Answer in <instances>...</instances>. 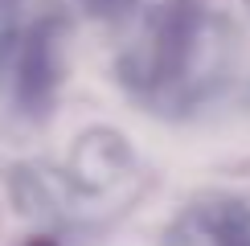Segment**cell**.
<instances>
[{
	"instance_id": "obj_2",
	"label": "cell",
	"mask_w": 250,
	"mask_h": 246,
	"mask_svg": "<svg viewBox=\"0 0 250 246\" xmlns=\"http://www.w3.org/2000/svg\"><path fill=\"white\" fill-rule=\"evenodd\" d=\"M95 13H103V17H115V13H123V8L131 4V0H86Z\"/></svg>"
},
{
	"instance_id": "obj_1",
	"label": "cell",
	"mask_w": 250,
	"mask_h": 246,
	"mask_svg": "<svg viewBox=\"0 0 250 246\" xmlns=\"http://www.w3.org/2000/svg\"><path fill=\"white\" fill-rule=\"evenodd\" d=\"M0 74L17 90L21 102H41L54 90V49H49L45 29H29L21 37H8Z\"/></svg>"
},
{
	"instance_id": "obj_3",
	"label": "cell",
	"mask_w": 250,
	"mask_h": 246,
	"mask_svg": "<svg viewBox=\"0 0 250 246\" xmlns=\"http://www.w3.org/2000/svg\"><path fill=\"white\" fill-rule=\"evenodd\" d=\"M33 246H58V242H49V238H37V242H33Z\"/></svg>"
}]
</instances>
